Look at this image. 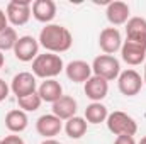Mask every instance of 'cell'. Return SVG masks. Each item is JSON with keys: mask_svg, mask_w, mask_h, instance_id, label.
<instances>
[{"mask_svg": "<svg viewBox=\"0 0 146 144\" xmlns=\"http://www.w3.org/2000/svg\"><path fill=\"white\" fill-rule=\"evenodd\" d=\"M17 102H19V107L22 108L24 112H34L37 108L41 107V97H39V93H31V95H27V97H22V98H17Z\"/></svg>", "mask_w": 146, "mask_h": 144, "instance_id": "obj_23", "label": "cell"}, {"mask_svg": "<svg viewBox=\"0 0 146 144\" xmlns=\"http://www.w3.org/2000/svg\"><path fill=\"white\" fill-rule=\"evenodd\" d=\"M107 127L115 136H134L138 132L136 120L131 115H127L126 112H121V110H115V112L109 114Z\"/></svg>", "mask_w": 146, "mask_h": 144, "instance_id": "obj_3", "label": "cell"}, {"mask_svg": "<svg viewBox=\"0 0 146 144\" xmlns=\"http://www.w3.org/2000/svg\"><path fill=\"white\" fill-rule=\"evenodd\" d=\"M27 115L24 110L21 108H15V110H10L7 115H5V127L10 131V132H22L26 127H27Z\"/></svg>", "mask_w": 146, "mask_h": 144, "instance_id": "obj_19", "label": "cell"}, {"mask_svg": "<svg viewBox=\"0 0 146 144\" xmlns=\"http://www.w3.org/2000/svg\"><path fill=\"white\" fill-rule=\"evenodd\" d=\"M126 36L127 41L138 42L146 46V20L143 17H133L126 24Z\"/></svg>", "mask_w": 146, "mask_h": 144, "instance_id": "obj_13", "label": "cell"}, {"mask_svg": "<svg viewBox=\"0 0 146 144\" xmlns=\"http://www.w3.org/2000/svg\"><path fill=\"white\" fill-rule=\"evenodd\" d=\"M66 76L75 81V83H82V81H87L90 76H92V66L82 59H76L66 65Z\"/></svg>", "mask_w": 146, "mask_h": 144, "instance_id": "obj_17", "label": "cell"}, {"mask_svg": "<svg viewBox=\"0 0 146 144\" xmlns=\"http://www.w3.org/2000/svg\"><path fill=\"white\" fill-rule=\"evenodd\" d=\"M39 42L33 36H22L14 46V54L19 61H33L37 58Z\"/></svg>", "mask_w": 146, "mask_h": 144, "instance_id": "obj_7", "label": "cell"}, {"mask_svg": "<svg viewBox=\"0 0 146 144\" xmlns=\"http://www.w3.org/2000/svg\"><path fill=\"white\" fill-rule=\"evenodd\" d=\"M33 15L39 22H51L56 15V3L53 0H36L33 3Z\"/></svg>", "mask_w": 146, "mask_h": 144, "instance_id": "obj_16", "label": "cell"}, {"mask_svg": "<svg viewBox=\"0 0 146 144\" xmlns=\"http://www.w3.org/2000/svg\"><path fill=\"white\" fill-rule=\"evenodd\" d=\"M106 15H107V20H109L112 26H121V24L127 22V17H129V5H127L126 2H121V0L109 2L107 10H106Z\"/></svg>", "mask_w": 146, "mask_h": 144, "instance_id": "obj_14", "label": "cell"}, {"mask_svg": "<svg viewBox=\"0 0 146 144\" xmlns=\"http://www.w3.org/2000/svg\"><path fill=\"white\" fill-rule=\"evenodd\" d=\"M61 70H63V59L53 53L37 54V58L33 61V71L39 78L51 80L56 75H60Z\"/></svg>", "mask_w": 146, "mask_h": 144, "instance_id": "obj_2", "label": "cell"}, {"mask_svg": "<svg viewBox=\"0 0 146 144\" xmlns=\"http://www.w3.org/2000/svg\"><path fill=\"white\" fill-rule=\"evenodd\" d=\"M114 144H136V141L133 136H117Z\"/></svg>", "mask_w": 146, "mask_h": 144, "instance_id": "obj_24", "label": "cell"}, {"mask_svg": "<svg viewBox=\"0 0 146 144\" xmlns=\"http://www.w3.org/2000/svg\"><path fill=\"white\" fill-rule=\"evenodd\" d=\"M31 17V2L29 0H12L7 5V19L14 26L27 24Z\"/></svg>", "mask_w": 146, "mask_h": 144, "instance_id": "obj_5", "label": "cell"}, {"mask_svg": "<svg viewBox=\"0 0 146 144\" xmlns=\"http://www.w3.org/2000/svg\"><path fill=\"white\" fill-rule=\"evenodd\" d=\"M143 83H146V66H145V80H143Z\"/></svg>", "mask_w": 146, "mask_h": 144, "instance_id": "obj_31", "label": "cell"}, {"mask_svg": "<svg viewBox=\"0 0 146 144\" xmlns=\"http://www.w3.org/2000/svg\"><path fill=\"white\" fill-rule=\"evenodd\" d=\"M107 117H109L107 107L102 105L100 102H94V104H90L85 108V119L90 124H100V122L107 120Z\"/></svg>", "mask_w": 146, "mask_h": 144, "instance_id": "obj_20", "label": "cell"}, {"mask_svg": "<svg viewBox=\"0 0 146 144\" xmlns=\"http://www.w3.org/2000/svg\"><path fill=\"white\" fill-rule=\"evenodd\" d=\"M39 42L46 51L54 54V53L68 51L73 44V37L66 27L58 24H48L46 27H42L39 34Z\"/></svg>", "mask_w": 146, "mask_h": 144, "instance_id": "obj_1", "label": "cell"}, {"mask_svg": "<svg viewBox=\"0 0 146 144\" xmlns=\"http://www.w3.org/2000/svg\"><path fill=\"white\" fill-rule=\"evenodd\" d=\"M92 71L95 73V76H100L104 80H114L119 76L121 71V66H119V61L110 56V54H100L94 59V65H92Z\"/></svg>", "mask_w": 146, "mask_h": 144, "instance_id": "obj_4", "label": "cell"}, {"mask_svg": "<svg viewBox=\"0 0 146 144\" xmlns=\"http://www.w3.org/2000/svg\"><path fill=\"white\" fill-rule=\"evenodd\" d=\"M76 114V100L70 95H63L60 100L53 104V115H56L60 120H68Z\"/></svg>", "mask_w": 146, "mask_h": 144, "instance_id": "obj_15", "label": "cell"}, {"mask_svg": "<svg viewBox=\"0 0 146 144\" xmlns=\"http://www.w3.org/2000/svg\"><path fill=\"white\" fill-rule=\"evenodd\" d=\"M119 90L122 95L126 97H134L139 93L141 87H143V80L141 75L134 70H126L119 75Z\"/></svg>", "mask_w": 146, "mask_h": 144, "instance_id": "obj_6", "label": "cell"}, {"mask_svg": "<svg viewBox=\"0 0 146 144\" xmlns=\"http://www.w3.org/2000/svg\"><path fill=\"white\" fill-rule=\"evenodd\" d=\"M17 32L14 27H7L0 32V51H7V49H14L15 42H17Z\"/></svg>", "mask_w": 146, "mask_h": 144, "instance_id": "obj_22", "label": "cell"}, {"mask_svg": "<svg viewBox=\"0 0 146 144\" xmlns=\"http://www.w3.org/2000/svg\"><path fill=\"white\" fill-rule=\"evenodd\" d=\"M10 88H12V92H14V95L17 98H22V97L31 95V93H36V76L27 71L19 73V75L14 76Z\"/></svg>", "mask_w": 146, "mask_h": 144, "instance_id": "obj_8", "label": "cell"}, {"mask_svg": "<svg viewBox=\"0 0 146 144\" xmlns=\"http://www.w3.org/2000/svg\"><path fill=\"white\" fill-rule=\"evenodd\" d=\"M0 144H2V143H0Z\"/></svg>", "mask_w": 146, "mask_h": 144, "instance_id": "obj_32", "label": "cell"}, {"mask_svg": "<svg viewBox=\"0 0 146 144\" xmlns=\"http://www.w3.org/2000/svg\"><path fill=\"white\" fill-rule=\"evenodd\" d=\"M41 144H60L58 141H54V139H46V141H42Z\"/></svg>", "mask_w": 146, "mask_h": 144, "instance_id": "obj_28", "label": "cell"}, {"mask_svg": "<svg viewBox=\"0 0 146 144\" xmlns=\"http://www.w3.org/2000/svg\"><path fill=\"white\" fill-rule=\"evenodd\" d=\"M3 63H5V58H3V54H2V51H0V68L3 66Z\"/></svg>", "mask_w": 146, "mask_h": 144, "instance_id": "obj_29", "label": "cell"}, {"mask_svg": "<svg viewBox=\"0 0 146 144\" xmlns=\"http://www.w3.org/2000/svg\"><path fill=\"white\" fill-rule=\"evenodd\" d=\"M7 95H9V87H7V83L0 78V102H2V100H5V98H7Z\"/></svg>", "mask_w": 146, "mask_h": 144, "instance_id": "obj_26", "label": "cell"}, {"mask_svg": "<svg viewBox=\"0 0 146 144\" xmlns=\"http://www.w3.org/2000/svg\"><path fill=\"white\" fill-rule=\"evenodd\" d=\"M37 93H39L41 100L49 102V104H54L56 100H60L63 97V88H61L60 81H56V80L51 78V80H46V81L41 83Z\"/></svg>", "mask_w": 146, "mask_h": 144, "instance_id": "obj_18", "label": "cell"}, {"mask_svg": "<svg viewBox=\"0 0 146 144\" xmlns=\"http://www.w3.org/2000/svg\"><path fill=\"white\" fill-rule=\"evenodd\" d=\"M139 144H146V136H145V137H141V141H139Z\"/></svg>", "mask_w": 146, "mask_h": 144, "instance_id": "obj_30", "label": "cell"}, {"mask_svg": "<svg viewBox=\"0 0 146 144\" xmlns=\"http://www.w3.org/2000/svg\"><path fill=\"white\" fill-rule=\"evenodd\" d=\"M121 54L127 65H131V66L141 65L146 58V46L138 44V42H131V41H124V44L121 48Z\"/></svg>", "mask_w": 146, "mask_h": 144, "instance_id": "obj_11", "label": "cell"}, {"mask_svg": "<svg viewBox=\"0 0 146 144\" xmlns=\"http://www.w3.org/2000/svg\"><path fill=\"white\" fill-rule=\"evenodd\" d=\"M2 144H24V141L19 137V136H7L5 139L0 141Z\"/></svg>", "mask_w": 146, "mask_h": 144, "instance_id": "obj_25", "label": "cell"}, {"mask_svg": "<svg viewBox=\"0 0 146 144\" xmlns=\"http://www.w3.org/2000/svg\"><path fill=\"white\" fill-rule=\"evenodd\" d=\"M99 46L106 54H114L115 51L122 48L121 32L115 27H106L99 36Z\"/></svg>", "mask_w": 146, "mask_h": 144, "instance_id": "obj_10", "label": "cell"}, {"mask_svg": "<svg viewBox=\"0 0 146 144\" xmlns=\"http://www.w3.org/2000/svg\"><path fill=\"white\" fill-rule=\"evenodd\" d=\"M7 22H9V19H7V15L0 10V32L3 31V29H7L9 26H7Z\"/></svg>", "mask_w": 146, "mask_h": 144, "instance_id": "obj_27", "label": "cell"}, {"mask_svg": "<svg viewBox=\"0 0 146 144\" xmlns=\"http://www.w3.org/2000/svg\"><path fill=\"white\" fill-rule=\"evenodd\" d=\"M61 120L53 115V114H46L41 115L36 122V129L39 132V136H44L46 139H53L54 136H58L61 132Z\"/></svg>", "mask_w": 146, "mask_h": 144, "instance_id": "obj_9", "label": "cell"}, {"mask_svg": "<svg viewBox=\"0 0 146 144\" xmlns=\"http://www.w3.org/2000/svg\"><path fill=\"white\" fill-rule=\"evenodd\" d=\"M107 92H109V83H107V80H104L100 76L94 75L85 81V95L94 102H100L102 98H106Z\"/></svg>", "mask_w": 146, "mask_h": 144, "instance_id": "obj_12", "label": "cell"}, {"mask_svg": "<svg viewBox=\"0 0 146 144\" xmlns=\"http://www.w3.org/2000/svg\"><path fill=\"white\" fill-rule=\"evenodd\" d=\"M65 131L68 134V137L72 139H80L85 132H87V120L83 117H72L66 120Z\"/></svg>", "mask_w": 146, "mask_h": 144, "instance_id": "obj_21", "label": "cell"}]
</instances>
